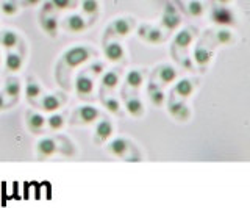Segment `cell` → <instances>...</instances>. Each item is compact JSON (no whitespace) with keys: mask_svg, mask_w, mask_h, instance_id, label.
I'll use <instances>...</instances> for the list:
<instances>
[{"mask_svg":"<svg viewBox=\"0 0 250 208\" xmlns=\"http://www.w3.org/2000/svg\"><path fill=\"white\" fill-rule=\"evenodd\" d=\"M96 77H92L88 71L83 72H78L77 77H75V92L78 99L82 100H86V102H94L96 100Z\"/></svg>","mask_w":250,"mask_h":208,"instance_id":"obj_6","label":"cell"},{"mask_svg":"<svg viewBox=\"0 0 250 208\" xmlns=\"http://www.w3.org/2000/svg\"><path fill=\"white\" fill-rule=\"evenodd\" d=\"M182 24H183V18H182V14H180L178 8L167 0L166 5H164L161 19H160V27L169 36L170 33H174L175 30H178L180 27H182Z\"/></svg>","mask_w":250,"mask_h":208,"instance_id":"obj_8","label":"cell"},{"mask_svg":"<svg viewBox=\"0 0 250 208\" xmlns=\"http://www.w3.org/2000/svg\"><path fill=\"white\" fill-rule=\"evenodd\" d=\"M0 64H2V57H0Z\"/></svg>","mask_w":250,"mask_h":208,"instance_id":"obj_41","label":"cell"},{"mask_svg":"<svg viewBox=\"0 0 250 208\" xmlns=\"http://www.w3.org/2000/svg\"><path fill=\"white\" fill-rule=\"evenodd\" d=\"M66 125V118L64 114H60V113H50L49 118H45V127L52 130V132H60V130Z\"/></svg>","mask_w":250,"mask_h":208,"instance_id":"obj_33","label":"cell"},{"mask_svg":"<svg viewBox=\"0 0 250 208\" xmlns=\"http://www.w3.org/2000/svg\"><path fill=\"white\" fill-rule=\"evenodd\" d=\"M104 55L108 61L111 63H121V61L125 60V49L121 44V41L117 40H108L104 41Z\"/></svg>","mask_w":250,"mask_h":208,"instance_id":"obj_21","label":"cell"},{"mask_svg":"<svg viewBox=\"0 0 250 208\" xmlns=\"http://www.w3.org/2000/svg\"><path fill=\"white\" fill-rule=\"evenodd\" d=\"M25 53H23V45H19V50H6L5 53V71L8 74H16L22 69Z\"/></svg>","mask_w":250,"mask_h":208,"instance_id":"obj_20","label":"cell"},{"mask_svg":"<svg viewBox=\"0 0 250 208\" xmlns=\"http://www.w3.org/2000/svg\"><path fill=\"white\" fill-rule=\"evenodd\" d=\"M105 114L102 113L97 106L94 105H80L70 114V125H89L97 122L99 119L104 118Z\"/></svg>","mask_w":250,"mask_h":208,"instance_id":"obj_5","label":"cell"},{"mask_svg":"<svg viewBox=\"0 0 250 208\" xmlns=\"http://www.w3.org/2000/svg\"><path fill=\"white\" fill-rule=\"evenodd\" d=\"M25 122L27 128L33 135H42L45 132V118L41 113H38L35 110H27L25 111Z\"/></svg>","mask_w":250,"mask_h":208,"instance_id":"obj_24","label":"cell"},{"mask_svg":"<svg viewBox=\"0 0 250 208\" xmlns=\"http://www.w3.org/2000/svg\"><path fill=\"white\" fill-rule=\"evenodd\" d=\"M146 80V69H131L127 72L124 80V86L121 89V97H127L130 94H136L139 88L144 84Z\"/></svg>","mask_w":250,"mask_h":208,"instance_id":"obj_11","label":"cell"},{"mask_svg":"<svg viewBox=\"0 0 250 208\" xmlns=\"http://www.w3.org/2000/svg\"><path fill=\"white\" fill-rule=\"evenodd\" d=\"M213 3H219V5H229V3H231L233 0H211Z\"/></svg>","mask_w":250,"mask_h":208,"instance_id":"obj_40","label":"cell"},{"mask_svg":"<svg viewBox=\"0 0 250 208\" xmlns=\"http://www.w3.org/2000/svg\"><path fill=\"white\" fill-rule=\"evenodd\" d=\"M203 36L213 44V47L216 45H231L236 42V35L231 30H227V27H221L216 30H207Z\"/></svg>","mask_w":250,"mask_h":208,"instance_id":"obj_17","label":"cell"},{"mask_svg":"<svg viewBox=\"0 0 250 208\" xmlns=\"http://www.w3.org/2000/svg\"><path fill=\"white\" fill-rule=\"evenodd\" d=\"M167 113L178 122H188L191 119V108L188 106L186 100H172L167 102Z\"/></svg>","mask_w":250,"mask_h":208,"instance_id":"obj_23","label":"cell"},{"mask_svg":"<svg viewBox=\"0 0 250 208\" xmlns=\"http://www.w3.org/2000/svg\"><path fill=\"white\" fill-rule=\"evenodd\" d=\"M41 13H58V11L53 8V5H52V2H50V0H45V2L42 3Z\"/></svg>","mask_w":250,"mask_h":208,"instance_id":"obj_39","label":"cell"},{"mask_svg":"<svg viewBox=\"0 0 250 208\" xmlns=\"http://www.w3.org/2000/svg\"><path fill=\"white\" fill-rule=\"evenodd\" d=\"M100 102H102V105L105 106V110L108 113L114 114V116H121V114H122V105L119 102V99L113 97L111 94L100 97Z\"/></svg>","mask_w":250,"mask_h":208,"instance_id":"obj_32","label":"cell"},{"mask_svg":"<svg viewBox=\"0 0 250 208\" xmlns=\"http://www.w3.org/2000/svg\"><path fill=\"white\" fill-rule=\"evenodd\" d=\"M55 153L70 157L75 153V147L66 136H45L36 144V157L45 160L53 157Z\"/></svg>","mask_w":250,"mask_h":208,"instance_id":"obj_3","label":"cell"},{"mask_svg":"<svg viewBox=\"0 0 250 208\" xmlns=\"http://www.w3.org/2000/svg\"><path fill=\"white\" fill-rule=\"evenodd\" d=\"M0 10L5 14V16H16L19 13L21 5L18 0H0Z\"/></svg>","mask_w":250,"mask_h":208,"instance_id":"obj_35","label":"cell"},{"mask_svg":"<svg viewBox=\"0 0 250 208\" xmlns=\"http://www.w3.org/2000/svg\"><path fill=\"white\" fill-rule=\"evenodd\" d=\"M209 21L216 24L217 27H236L238 19L234 11L230 8L229 5H219L213 3L209 10Z\"/></svg>","mask_w":250,"mask_h":208,"instance_id":"obj_7","label":"cell"},{"mask_svg":"<svg viewBox=\"0 0 250 208\" xmlns=\"http://www.w3.org/2000/svg\"><path fill=\"white\" fill-rule=\"evenodd\" d=\"M197 35H199V30L194 25H186L185 28L178 30V33L175 35L170 45V55L174 58L175 63H178L183 69H188V71H192V72L195 69H194L192 60L189 58V47Z\"/></svg>","mask_w":250,"mask_h":208,"instance_id":"obj_2","label":"cell"},{"mask_svg":"<svg viewBox=\"0 0 250 208\" xmlns=\"http://www.w3.org/2000/svg\"><path fill=\"white\" fill-rule=\"evenodd\" d=\"M86 71H88L92 77H99L105 71V63L104 61H94V63H91L88 67H86Z\"/></svg>","mask_w":250,"mask_h":208,"instance_id":"obj_36","label":"cell"},{"mask_svg":"<svg viewBox=\"0 0 250 208\" xmlns=\"http://www.w3.org/2000/svg\"><path fill=\"white\" fill-rule=\"evenodd\" d=\"M39 25H41L47 36L57 38L60 32L58 13H39Z\"/></svg>","mask_w":250,"mask_h":208,"instance_id":"obj_22","label":"cell"},{"mask_svg":"<svg viewBox=\"0 0 250 208\" xmlns=\"http://www.w3.org/2000/svg\"><path fill=\"white\" fill-rule=\"evenodd\" d=\"M136 28V21L131 16H121L114 21H111L105 28L104 33V41L108 40H117V38H125L128 36L133 30Z\"/></svg>","mask_w":250,"mask_h":208,"instance_id":"obj_4","label":"cell"},{"mask_svg":"<svg viewBox=\"0 0 250 208\" xmlns=\"http://www.w3.org/2000/svg\"><path fill=\"white\" fill-rule=\"evenodd\" d=\"M175 3L182 6L183 11L191 18H202L205 14V3L202 0H175Z\"/></svg>","mask_w":250,"mask_h":208,"instance_id":"obj_28","label":"cell"},{"mask_svg":"<svg viewBox=\"0 0 250 208\" xmlns=\"http://www.w3.org/2000/svg\"><path fill=\"white\" fill-rule=\"evenodd\" d=\"M114 133V124L109 121L106 116L97 121L96 125V133H94V144L102 146L108 143V140H111V136Z\"/></svg>","mask_w":250,"mask_h":208,"instance_id":"obj_19","label":"cell"},{"mask_svg":"<svg viewBox=\"0 0 250 208\" xmlns=\"http://www.w3.org/2000/svg\"><path fill=\"white\" fill-rule=\"evenodd\" d=\"M124 104H125V110H127V113L131 118L139 119L144 116V113H146L144 104L136 94H130L127 97H124Z\"/></svg>","mask_w":250,"mask_h":208,"instance_id":"obj_27","label":"cell"},{"mask_svg":"<svg viewBox=\"0 0 250 208\" xmlns=\"http://www.w3.org/2000/svg\"><path fill=\"white\" fill-rule=\"evenodd\" d=\"M197 84H199L197 79H188V77H186V79L178 80L174 84V88L170 89L167 102H172V100H188L194 94Z\"/></svg>","mask_w":250,"mask_h":208,"instance_id":"obj_12","label":"cell"},{"mask_svg":"<svg viewBox=\"0 0 250 208\" xmlns=\"http://www.w3.org/2000/svg\"><path fill=\"white\" fill-rule=\"evenodd\" d=\"M42 94H44V91L41 84H39V82L33 79V77H28L27 84H25V96H27L28 104L35 102V100H38Z\"/></svg>","mask_w":250,"mask_h":208,"instance_id":"obj_30","label":"cell"},{"mask_svg":"<svg viewBox=\"0 0 250 208\" xmlns=\"http://www.w3.org/2000/svg\"><path fill=\"white\" fill-rule=\"evenodd\" d=\"M53 8L57 11H74L78 8V0H50Z\"/></svg>","mask_w":250,"mask_h":208,"instance_id":"obj_34","label":"cell"},{"mask_svg":"<svg viewBox=\"0 0 250 208\" xmlns=\"http://www.w3.org/2000/svg\"><path fill=\"white\" fill-rule=\"evenodd\" d=\"M213 57H214L213 44H211L207 38L202 35V38L199 40L197 45H195V49H194V53H192V60H194V63L197 64L200 72L207 71L209 63H211V60H213Z\"/></svg>","mask_w":250,"mask_h":208,"instance_id":"obj_9","label":"cell"},{"mask_svg":"<svg viewBox=\"0 0 250 208\" xmlns=\"http://www.w3.org/2000/svg\"><path fill=\"white\" fill-rule=\"evenodd\" d=\"M147 97L155 105L156 108H161L166 104V94H164V88L160 86L158 83L153 80H148L147 83Z\"/></svg>","mask_w":250,"mask_h":208,"instance_id":"obj_26","label":"cell"},{"mask_svg":"<svg viewBox=\"0 0 250 208\" xmlns=\"http://www.w3.org/2000/svg\"><path fill=\"white\" fill-rule=\"evenodd\" d=\"M178 77V71L175 69V66H172L169 63H163L160 66H156V69L152 72L150 80L156 82L160 86H167V84L174 83Z\"/></svg>","mask_w":250,"mask_h":208,"instance_id":"obj_16","label":"cell"},{"mask_svg":"<svg viewBox=\"0 0 250 208\" xmlns=\"http://www.w3.org/2000/svg\"><path fill=\"white\" fill-rule=\"evenodd\" d=\"M138 36L147 44H153L158 45L163 44L164 41L167 40V35L163 32V28L158 25H150V24H141L136 28Z\"/></svg>","mask_w":250,"mask_h":208,"instance_id":"obj_13","label":"cell"},{"mask_svg":"<svg viewBox=\"0 0 250 208\" xmlns=\"http://www.w3.org/2000/svg\"><path fill=\"white\" fill-rule=\"evenodd\" d=\"M82 6V13L83 16H88L89 19L96 21L99 13H100V3L99 0H80V5Z\"/></svg>","mask_w":250,"mask_h":208,"instance_id":"obj_31","label":"cell"},{"mask_svg":"<svg viewBox=\"0 0 250 208\" xmlns=\"http://www.w3.org/2000/svg\"><path fill=\"white\" fill-rule=\"evenodd\" d=\"M131 147H133V144L127 138L117 136V138H113V140H108L106 152L116 158H128Z\"/></svg>","mask_w":250,"mask_h":208,"instance_id":"obj_18","label":"cell"},{"mask_svg":"<svg viewBox=\"0 0 250 208\" xmlns=\"http://www.w3.org/2000/svg\"><path fill=\"white\" fill-rule=\"evenodd\" d=\"M121 80V69L119 67H113V69H108V71L102 72L100 77V86H99V99L111 94V92L117 88Z\"/></svg>","mask_w":250,"mask_h":208,"instance_id":"obj_14","label":"cell"},{"mask_svg":"<svg viewBox=\"0 0 250 208\" xmlns=\"http://www.w3.org/2000/svg\"><path fill=\"white\" fill-rule=\"evenodd\" d=\"M5 92L6 99L10 100V104L14 106L16 104H18V100L21 97V92H22V83L21 80L18 79V77H8V79L5 80V86L2 89Z\"/></svg>","mask_w":250,"mask_h":208,"instance_id":"obj_25","label":"cell"},{"mask_svg":"<svg viewBox=\"0 0 250 208\" xmlns=\"http://www.w3.org/2000/svg\"><path fill=\"white\" fill-rule=\"evenodd\" d=\"M0 45H2L5 50H13V49H18L19 45H22V40L14 30L3 28V30H0Z\"/></svg>","mask_w":250,"mask_h":208,"instance_id":"obj_29","label":"cell"},{"mask_svg":"<svg viewBox=\"0 0 250 208\" xmlns=\"http://www.w3.org/2000/svg\"><path fill=\"white\" fill-rule=\"evenodd\" d=\"M66 102H67L66 92L58 91V92H52V94H42L38 100L31 102L30 105L44 111V113H55V111H58Z\"/></svg>","mask_w":250,"mask_h":208,"instance_id":"obj_10","label":"cell"},{"mask_svg":"<svg viewBox=\"0 0 250 208\" xmlns=\"http://www.w3.org/2000/svg\"><path fill=\"white\" fill-rule=\"evenodd\" d=\"M97 57V50L88 45H74L61 53V57L55 67V79L64 91L72 89V72L84 63H89L92 58Z\"/></svg>","mask_w":250,"mask_h":208,"instance_id":"obj_1","label":"cell"},{"mask_svg":"<svg viewBox=\"0 0 250 208\" xmlns=\"http://www.w3.org/2000/svg\"><path fill=\"white\" fill-rule=\"evenodd\" d=\"M42 0H19V5L23 8H33V6L41 5Z\"/></svg>","mask_w":250,"mask_h":208,"instance_id":"obj_37","label":"cell"},{"mask_svg":"<svg viewBox=\"0 0 250 208\" xmlns=\"http://www.w3.org/2000/svg\"><path fill=\"white\" fill-rule=\"evenodd\" d=\"M10 106H13V105L10 104V100L6 99L5 92H3V91H0V111L8 110V108H10Z\"/></svg>","mask_w":250,"mask_h":208,"instance_id":"obj_38","label":"cell"},{"mask_svg":"<svg viewBox=\"0 0 250 208\" xmlns=\"http://www.w3.org/2000/svg\"><path fill=\"white\" fill-rule=\"evenodd\" d=\"M92 22L94 21H91V19L88 21L83 14L72 13L62 19L61 27H62V30H66L67 33H83L92 25Z\"/></svg>","mask_w":250,"mask_h":208,"instance_id":"obj_15","label":"cell"}]
</instances>
